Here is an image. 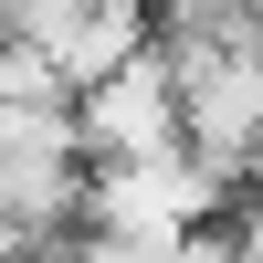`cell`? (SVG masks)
<instances>
[{"label":"cell","mask_w":263,"mask_h":263,"mask_svg":"<svg viewBox=\"0 0 263 263\" xmlns=\"http://www.w3.org/2000/svg\"><path fill=\"white\" fill-rule=\"evenodd\" d=\"M232 211H242V190H221L190 147L84 179V232H105V242H179V232H221Z\"/></svg>","instance_id":"6da1fadb"},{"label":"cell","mask_w":263,"mask_h":263,"mask_svg":"<svg viewBox=\"0 0 263 263\" xmlns=\"http://www.w3.org/2000/svg\"><path fill=\"white\" fill-rule=\"evenodd\" d=\"M74 147H84V168H126V158H168V147H179V74H168V42H147L137 63H116L105 84L74 95Z\"/></svg>","instance_id":"7a4b0ae2"},{"label":"cell","mask_w":263,"mask_h":263,"mask_svg":"<svg viewBox=\"0 0 263 263\" xmlns=\"http://www.w3.org/2000/svg\"><path fill=\"white\" fill-rule=\"evenodd\" d=\"M63 263H232V221L179 232V242H105V232H84V242H63Z\"/></svg>","instance_id":"3957f363"},{"label":"cell","mask_w":263,"mask_h":263,"mask_svg":"<svg viewBox=\"0 0 263 263\" xmlns=\"http://www.w3.org/2000/svg\"><path fill=\"white\" fill-rule=\"evenodd\" d=\"M242 11H253V21H263V0H242Z\"/></svg>","instance_id":"277c9868"},{"label":"cell","mask_w":263,"mask_h":263,"mask_svg":"<svg viewBox=\"0 0 263 263\" xmlns=\"http://www.w3.org/2000/svg\"><path fill=\"white\" fill-rule=\"evenodd\" d=\"M0 11H11V0H0Z\"/></svg>","instance_id":"5b68a950"}]
</instances>
